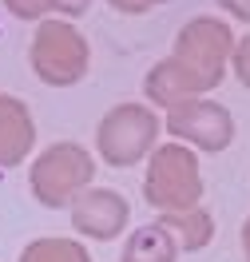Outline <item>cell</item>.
I'll return each instance as SVG.
<instances>
[]
</instances>
